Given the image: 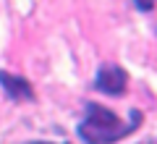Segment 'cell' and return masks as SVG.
Masks as SVG:
<instances>
[{
	"mask_svg": "<svg viewBox=\"0 0 157 144\" xmlns=\"http://www.w3.org/2000/svg\"><path fill=\"white\" fill-rule=\"evenodd\" d=\"M134 3H136L139 11H152L155 8V0H134Z\"/></svg>",
	"mask_w": 157,
	"mask_h": 144,
	"instance_id": "cell-4",
	"label": "cell"
},
{
	"mask_svg": "<svg viewBox=\"0 0 157 144\" xmlns=\"http://www.w3.org/2000/svg\"><path fill=\"white\" fill-rule=\"evenodd\" d=\"M141 123V113L131 110V121L121 123V118L113 110L102 105H89L86 107V118L78 123V136L84 142H94V144H105V142H115V139H123L126 134H131L136 126Z\"/></svg>",
	"mask_w": 157,
	"mask_h": 144,
	"instance_id": "cell-1",
	"label": "cell"
},
{
	"mask_svg": "<svg viewBox=\"0 0 157 144\" xmlns=\"http://www.w3.org/2000/svg\"><path fill=\"white\" fill-rule=\"evenodd\" d=\"M97 89L105 94H110V97H121V94H126V87H128V76H126V71L121 66H102L100 71H97Z\"/></svg>",
	"mask_w": 157,
	"mask_h": 144,
	"instance_id": "cell-2",
	"label": "cell"
},
{
	"mask_svg": "<svg viewBox=\"0 0 157 144\" xmlns=\"http://www.w3.org/2000/svg\"><path fill=\"white\" fill-rule=\"evenodd\" d=\"M0 84H3V89H6V94L11 100H34V89L24 76L0 71Z\"/></svg>",
	"mask_w": 157,
	"mask_h": 144,
	"instance_id": "cell-3",
	"label": "cell"
}]
</instances>
